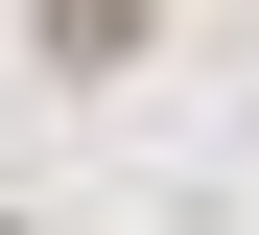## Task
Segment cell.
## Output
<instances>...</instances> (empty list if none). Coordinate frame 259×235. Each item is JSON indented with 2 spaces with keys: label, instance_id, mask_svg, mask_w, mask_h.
<instances>
[{
  "label": "cell",
  "instance_id": "cell-1",
  "mask_svg": "<svg viewBox=\"0 0 259 235\" xmlns=\"http://www.w3.org/2000/svg\"><path fill=\"white\" fill-rule=\"evenodd\" d=\"M142 24H165V0H48V71H118Z\"/></svg>",
  "mask_w": 259,
  "mask_h": 235
}]
</instances>
